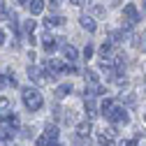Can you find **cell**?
<instances>
[{
  "label": "cell",
  "instance_id": "obj_1",
  "mask_svg": "<svg viewBox=\"0 0 146 146\" xmlns=\"http://www.w3.org/2000/svg\"><path fill=\"white\" fill-rule=\"evenodd\" d=\"M23 104L30 109V111H40L42 104H44V98L40 95V90H35V88H26V90H23Z\"/></svg>",
  "mask_w": 146,
  "mask_h": 146
},
{
  "label": "cell",
  "instance_id": "obj_2",
  "mask_svg": "<svg viewBox=\"0 0 146 146\" xmlns=\"http://www.w3.org/2000/svg\"><path fill=\"white\" fill-rule=\"evenodd\" d=\"M137 21H139V9H137L132 3H127V5L123 7V26H125V28H132Z\"/></svg>",
  "mask_w": 146,
  "mask_h": 146
},
{
  "label": "cell",
  "instance_id": "obj_3",
  "mask_svg": "<svg viewBox=\"0 0 146 146\" xmlns=\"http://www.w3.org/2000/svg\"><path fill=\"white\" fill-rule=\"evenodd\" d=\"M107 118L111 121V123H116V125H125L127 121H130V116H127V111H125L123 107H114V109H111V114H109Z\"/></svg>",
  "mask_w": 146,
  "mask_h": 146
},
{
  "label": "cell",
  "instance_id": "obj_4",
  "mask_svg": "<svg viewBox=\"0 0 146 146\" xmlns=\"http://www.w3.org/2000/svg\"><path fill=\"white\" fill-rule=\"evenodd\" d=\"M28 74L35 84H49V77H46V72H42L40 67H28Z\"/></svg>",
  "mask_w": 146,
  "mask_h": 146
},
{
  "label": "cell",
  "instance_id": "obj_5",
  "mask_svg": "<svg viewBox=\"0 0 146 146\" xmlns=\"http://www.w3.org/2000/svg\"><path fill=\"white\" fill-rule=\"evenodd\" d=\"M79 23H81V28L88 30V33H95V28H98L95 19H93V16H88V14H81V16H79Z\"/></svg>",
  "mask_w": 146,
  "mask_h": 146
},
{
  "label": "cell",
  "instance_id": "obj_6",
  "mask_svg": "<svg viewBox=\"0 0 146 146\" xmlns=\"http://www.w3.org/2000/svg\"><path fill=\"white\" fill-rule=\"evenodd\" d=\"M63 56L67 63H74L77 60V49L72 46V44H63Z\"/></svg>",
  "mask_w": 146,
  "mask_h": 146
},
{
  "label": "cell",
  "instance_id": "obj_7",
  "mask_svg": "<svg viewBox=\"0 0 146 146\" xmlns=\"http://www.w3.org/2000/svg\"><path fill=\"white\" fill-rule=\"evenodd\" d=\"M42 46H44L46 53H51L53 49L58 46V42H56V37H51V35H44V37H42Z\"/></svg>",
  "mask_w": 146,
  "mask_h": 146
},
{
  "label": "cell",
  "instance_id": "obj_8",
  "mask_svg": "<svg viewBox=\"0 0 146 146\" xmlns=\"http://www.w3.org/2000/svg\"><path fill=\"white\" fill-rule=\"evenodd\" d=\"M44 3H46V0H30V5H28L30 14H35V16L42 14V12H44Z\"/></svg>",
  "mask_w": 146,
  "mask_h": 146
},
{
  "label": "cell",
  "instance_id": "obj_9",
  "mask_svg": "<svg viewBox=\"0 0 146 146\" xmlns=\"http://www.w3.org/2000/svg\"><path fill=\"white\" fill-rule=\"evenodd\" d=\"M44 26L46 28H60L63 26V19H60V16H49V19L44 21Z\"/></svg>",
  "mask_w": 146,
  "mask_h": 146
},
{
  "label": "cell",
  "instance_id": "obj_10",
  "mask_svg": "<svg viewBox=\"0 0 146 146\" xmlns=\"http://www.w3.org/2000/svg\"><path fill=\"white\" fill-rule=\"evenodd\" d=\"M88 132H90V123H79V127H77V137L84 139V137H88Z\"/></svg>",
  "mask_w": 146,
  "mask_h": 146
},
{
  "label": "cell",
  "instance_id": "obj_11",
  "mask_svg": "<svg viewBox=\"0 0 146 146\" xmlns=\"http://www.w3.org/2000/svg\"><path fill=\"white\" fill-rule=\"evenodd\" d=\"M70 93H72V86H70V84H60V86L56 88V95H58V98H65V95H70Z\"/></svg>",
  "mask_w": 146,
  "mask_h": 146
},
{
  "label": "cell",
  "instance_id": "obj_12",
  "mask_svg": "<svg viewBox=\"0 0 146 146\" xmlns=\"http://www.w3.org/2000/svg\"><path fill=\"white\" fill-rule=\"evenodd\" d=\"M95 111H98V109H95V102H93V98H88V100H86V114H88L90 118H95V116H98Z\"/></svg>",
  "mask_w": 146,
  "mask_h": 146
},
{
  "label": "cell",
  "instance_id": "obj_13",
  "mask_svg": "<svg viewBox=\"0 0 146 146\" xmlns=\"http://www.w3.org/2000/svg\"><path fill=\"white\" fill-rule=\"evenodd\" d=\"M9 107H12V104H9V100L0 95V116H7V114H9Z\"/></svg>",
  "mask_w": 146,
  "mask_h": 146
},
{
  "label": "cell",
  "instance_id": "obj_14",
  "mask_svg": "<svg viewBox=\"0 0 146 146\" xmlns=\"http://www.w3.org/2000/svg\"><path fill=\"white\" fill-rule=\"evenodd\" d=\"M51 141H56V137H58V127L56 125H46V132H44Z\"/></svg>",
  "mask_w": 146,
  "mask_h": 146
},
{
  "label": "cell",
  "instance_id": "obj_15",
  "mask_svg": "<svg viewBox=\"0 0 146 146\" xmlns=\"http://www.w3.org/2000/svg\"><path fill=\"white\" fill-rule=\"evenodd\" d=\"M111 109H114V102H111V100H104L102 107H100V111H102L104 116H109V114H111Z\"/></svg>",
  "mask_w": 146,
  "mask_h": 146
},
{
  "label": "cell",
  "instance_id": "obj_16",
  "mask_svg": "<svg viewBox=\"0 0 146 146\" xmlns=\"http://www.w3.org/2000/svg\"><path fill=\"white\" fill-rule=\"evenodd\" d=\"M137 46H139V51H141V53H146V30H141V35H139V42H137Z\"/></svg>",
  "mask_w": 146,
  "mask_h": 146
},
{
  "label": "cell",
  "instance_id": "obj_17",
  "mask_svg": "<svg viewBox=\"0 0 146 146\" xmlns=\"http://www.w3.org/2000/svg\"><path fill=\"white\" fill-rule=\"evenodd\" d=\"M86 84H98V74L93 70H86Z\"/></svg>",
  "mask_w": 146,
  "mask_h": 146
},
{
  "label": "cell",
  "instance_id": "obj_18",
  "mask_svg": "<svg viewBox=\"0 0 146 146\" xmlns=\"http://www.w3.org/2000/svg\"><path fill=\"white\" fill-rule=\"evenodd\" d=\"M35 26H37V23H35V21H33V19H28V21H26V23H23V30H26V33H28V35H33V30H35Z\"/></svg>",
  "mask_w": 146,
  "mask_h": 146
},
{
  "label": "cell",
  "instance_id": "obj_19",
  "mask_svg": "<svg viewBox=\"0 0 146 146\" xmlns=\"http://www.w3.org/2000/svg\"><path fill=\"white\" fill-rule=\"evenodd\" d=\"M37 146H51V139L44 135V137H40V139H37Z\"/></svg>",
  "mask_w": 146,
  "mask_h": 146
},
{
  "label": "cell",
  "instance_id": "obj_20",
  "mask_svg": "<svg viewBox=\"0 0 146 146\" xmlns=\"http://www.w3.org/2000/svg\"><path fill=\"white\" fill-rule=\"evenodd\" d=\"M90 56H93V46H90V44H86V49H84V58L88 60Z\"/></svg>",
  "mask_w": 146,
  "mask_h": 146
},
{
  "label": "cell",
  "instance_id": "obj_21",
  "mask_svg": "<svg viewBox=\"0 0 146 146\" xmlns=\"http://www.w3.org/2000/svg\"><path fill=\"white\" fill-rule=\"evenodd\" d=\"M5 14H7V9H5V3H3V0H0V19H3Z\"/></svg>",
  "mask_w": 146,
  "mask_h": 146
},
{
  "label": "cell",
  "instance_id": "obj_22",
  "mask_svg": "<svg viewBox=\"0 0 146 146\" xmlns=\"http://www.w3.org/2000/svg\"><path fill=\"white\" fill-rule=\"evenodd\" d=\"M121 146H137V139H130V141H121Z\"/></svg>",
  "mask_w": 146,
  "mask_h": 146
},
{
  "label": "cell",
  "instance_id": "obj_23",
  "mask_svg": "<svg viewBox=\"0 0 146 146\" xmlns=\"http://www.w3.org/2000/svg\"><path fill=\"white\" fill-rule=\"evenodd\" d=\"M16 3H19L21 7H26V5H30V0H16Z\"/></svg>",
  "mask_w": 146,
  "mask_h": 146
},
{
  "label": "cell",
  "instance_id": "obj_24",
  "mask_svg": "<svg viewBox=\"0 0 146 146\" xmlns=\"http://www.w3.org/2000/svg\"><path fill=\"white\" fill-rule=\"evenodd\" d=\"M121 3H123V0H109V5H114V7H116V5H121Z\"/></svg>",
  "mask_w": 146,
  "mask_h": 146
},
{
  "label": "cell",
  "instance_id": "obj_25",
  "mask_svg": "<svg viewBox=\"0 0 146 146\" xmlns=\"http://www.w3.org/2000/svg\"><path fill=\"white\" fill-rule=\"evenodd\" d=\"M5 44V35H3V30H0V46Z\"/></svg>",
  "mask_w": 146,
  "mask_h": 146
},
{
  "label": "cell",
  "instance_id": "obj_26",
  "mask_svg": "<svg viewBox=\"0 0 146 146\" xmlns=\"http://www.w3.org/2000/svg\"><path fill=\"white\" fill-rule=\"evenodd\" d=\"M72 5H84V0H70Z\"/></svg>",
  "mask_w": 146,
  "mask_h": 146
},
{
  "label": "cell",
  "instance_id": "obj_27",
  "mask_svg": "<svg viewBox=\"0 0 146 146\" xmlns=\"http://www.w3.org/2000/svg\"><path fill=\"white\" fill-rule=\"evenodd\" d=\"M49 3H51V5H60L63 0H49Z\"/></svg>",
  "mask_w": 146,
  "mask_h": 146
},
{
  "label": "cell",
  "instance_id": "obj_28",
  "mask_svg": "<svg viewBox=\"0 0 146 146\" xmlns=\"http://www.w3.org/2000/svg\"><path fill=\"white\" fill-rule=\"evenodd\" d=\"M51 146H60V144H56V141H51Z\"/></svg>",
  "mask_w": 146,
  "mask_h": 146
}]
</instances>
